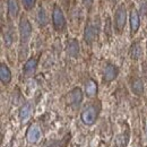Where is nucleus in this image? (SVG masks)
<instances>
[{
	"mask_svg": "<svg viewBox=\"0 0 147 147\" xmlns=\"http://www.w3.org/2000/svg\"><path fill=\"white\" fill-rule=\"evenodd\" d=\"M146 45H147V43H146Z\"/></svg>",
	"mask_w": 147,
	"mask_h": 147,
	"instance_id": "25",
	"label": "nucleus"
},
{
	"mask_svg": "<svg viewBox=\"0 0 147 147\" xmlns=\"http://www.w3.org/2000/svg\"><path fill=\"white\" fill-rule=\"evenodd\" d=\"M3 41H5V45L6 47H10L14 42V35H13V31L11 30H7L3 33Z\"/></svg>",
	"mask_w": 147,
	"mask_h": 147,
	"instance_id": "19",
	"label": "nucleus"
},
{
	"mask_svg": "<svg viewBox=\"0 0 147 147\" xmlns=\"http://www.w3.org/2000/svg\"><path fill=\"white\" fill-rule=\"evenodd\" d=\"M36 68H37V59L36 58H30L25 62V65L23 67V74L25 76H27V77L28 76H32L33 74L35 73Z\"/></svg>",
	"mask_w": 147,
	"mask_h": 147,
	"instance_id": "14",
	"label": "nucleus"
},
{
	"mask_svg": "<svg viewBox=\"0 0 147 147\" xmlns=\"http://www.w3.org/2000/svg\"><path fill=\"white\" fill-rule=\"evenodd\" d=\"M26 137H27V140L31 144H35V143H37L41 139V129H40V127L37 126L36 123L31 125L28 127Z\"/></svg>",
	"mask_w": 147,
	"mask_h": 147,
	"instance_id": "9",
	"label": "nucleus"
},
{
	"mask_svg": "<svg viewBox=\"0 0 147 147\" xmlns=\"http://www.w3.org/2000/svg\"><path fill=\"white\" fill-rule=\"evenodd\" d=\"M66 51H67V55L71 57V58H77L78 57V55H79V43L76 38H73L68 42Z\"/></svg>",
	"mask_w": 147,
	"mask_h": 147,
	"instance_id": "15",
	"label": "nucleus"
},
{
	"mask_svg": "<svg viewBox=\"0 0 147 147\" xmlns=\"http://www.w3.org/2000/svg\"><path fill=\"white\" fill-rule=\"evenodd\" d=\"M11 78H13V75H11L9 67L6 63L2 62L0 65V79H1V83L3 85H8L11 82Z\"/></svg>",
	"mask_w": 147,
	"mask_h": 147,
	"instance_id": "13",
	"label": "nucleus"
},
{
	"mask_svg": "<svg viewBox=\"0 0 147 147\" xmlns=\"http://www.w3.org/2000/svg\"><path fill=\"white\" fill-rule=\"evenodd\" d=\"M140 14L147 16V1L146 0H142V1H140Z\"/></svg>",
	"mask_w": 147,
	"mask_h": 147,
	"instance_id": "21",
	"label": "nucleus"
},
{
	"mask_svg": "<svg viewBox=\"0 0 147 147\" xmlns=\"http://www.w3.org/2000/svg\"><path fill=\"white\" fill-rule=\"evenodd\" d=\"M118 75H119V68L115 65L108 62L103 69V80L105 83H111L118 77Z\"/></svg>",
	"mask_w": 147,
	"mask_h": 147,
	"instance_id": "6",
	"label": "nucleus"
},
{
	"mask_svg": "<svg viewBox=\"0 0 147 147\" xmlns=\"http://www.w3.org/2000/svg\"><path fill=\"white\" fill-rule=\"evenodd\" d=\"M146 140H147V125H146Z\"/></svg>",
	"mask_w": 147,
	"mask_h": 147,
	"instance_id": "24",
	"label": "nucleus"
},
{
	"mask_svg": "<svg viewBox=\"0 0 147 147\" xmlns=\"http://www.w3.org/2000/svg\"><path fill=\"white\" fill-rule=\"evenodd\" d=\"M130 90L135 95L142 96L143 93H144V82H143V79L139 78V77L134 78L131 80V84H130Z\"/></svg>",
	"mask_w": 147,
	"mask_h": 147,
	"instance_id": "12",
	"label": "nucleus"
},
{
	"mask_svg": "<svg viewBox=\"0 0 147 147\" xmlns=\"http://www.w3.org/2000/svg\"><path fill=\"white\" fill-rule=\"evenodd\" d=\"M22 2H23V6L26 10H31L34 8L36 0H22Z\"/></svg>",
	"mask_w": 147,
	"mask_h": 147,
	"instance_id": "20",
	"label": "nucleus"
},
{
	"mask_svg": "<svg viewBox=\"0 0 147 147\" xmlns=\"http://www.w3.org/2000/svg\"><path fill=\"white\" fill-rule=\"evenodd\" d=\"M129 55L131 58V60H139L142 57H143V48H142V44L136 41L134 42L131 45H130V49H129Z\"/></svg>",
	"mask_w": 147,
	"mask_h": 147,
	"instance_id": "11",
	"label": "nucleus"
},
{
	"mask_svg": "<svg viewBox=\"0 0 147 147\" xmlns=\"http://www.w3.org/2000/svg\"><path fill=\"white\" fill-rule=\"evenodd\" d=\"M98 111H100V108L96 107V104H91L87 108H85L80 114V119L83 123L86 126H93L97 120Z\"/></svg>",
	"mask_w": 147,
	"mask_h": 147,
	"instance_id": "3",
	"label": "nucleus"
},
{
	"mask_svg": "<svg viewBox=\"0 0 147 147\" xmlns=\"http://www.w3.org/2000/svg\"><path fill=\"white\" fill-rule=\"evenodd\" d=\"M68 100H69V104L71 107L78 108L83 102V91L79 87L73 88L68 95Z\"/></svg>",
	"mask_w": 147,
	"mask_h": 147,
	"instance_id": "8",
	"label": "nucleus"
},
{
	"mask_svg": "<svg viewBox=\"0 0 147 147\" xmlns=\"http://www.w3.org/2000/svg\"><path fill=\"white\" fill-rule=\"evenodd\" d=\"M19 30V40H20V44L22 45H26L28 43V41L32 37V33H33V28L32 25L30 23L28 18L26 16H22L20 20H19L18 25Z\"/></svg>",
	"mask_w": 147,
	"mask_h": 147,
	"instance_id": "2",
	"label": "nucleus"
},
{
	"mask_svg": "<svg viewBox=\"0 0 147 147\" xmlns=\"http://www.w3.org/2000/svg\"><path fill=\"white\" fill-rule=\"evenodd\" d=\"M129 24H130V33L131 35H135L140 27V17L136 8H131L129 13Z\"/></svg>",
	"mask_w": 147,
	"mask_h": 147,
	"instance_id": "7",
	"label": "nucleus"
},
{
	"mask_svg": "<svg viewBox=\"0 0 147 147\" xmlns=\"http://www.w3.org/2000/svg\"><path fill=\"white\" fill-rule=\"evenodd\" d=\"M7 7H8V14L13 18H16L19 13L18 1L17 0H7Z\"/></svg>",
	"mask_w": 147,
	"mask_h": 147,
	"instance_id": "18",
	"label": "nucleus"
},
{
	"mask_svg": "<svg viewBox=\"0 0 147 147\" xmlns=\"http://www.w3.org/2000/svg\"><path fill=\"white\" fill-rule=\"evenodd\" d=\"M111 20H110V18L108 17L107 18V22H105V26H104V32L108 34V35H110L111 34Z\"/></svg>",
	"mask_w": 147,
	"mask_h": 147,
	"instance_id": "22",
	"label": "nucleus"
},
{
	"mask_svg": "<svg viewBox=\"0 0 147 147\" xmlns=\"http://www.w3.org/2000/svg\"><path fill=\"white\" fill-rule=\"evenodd\" d=\"M52 24L57 32H62L67 25L65 14L60 8V6L57 3L53 6V9H52Z\"/></svg>",
	"mask_w": 147,
	"mask_h": 147,
	"instance_id": "4",
	"label": "nucleus"
},
{
	"mask_svg": "<svg viewBox=\"0 0 147 147\" xmlns=\"http://www.w3.org/2000/svg\"><path fill=\"white\" fill-rule=\"evenodd\" d=\"M93 2H94V0H83V3H84V6H85V7H86L88 10L92 8Z\"/></svg>",
	"mask_w": 147,
	"mask_h": 147,
	"instance_id": "23",
	"label": "nucleus"
},
{
	"mask_svg": "<svg viewBox=\"0 0 147 147\" xmlns=\"http://www.w3.org/2000/svg\"><path fill=\"white\" fill-rule=\"evenodd\" d=\"M97 90H98L97 88V83L94 79L90 78L85 84V93H86V95L88 97H94L97 94Z\"/></svg>",
	"mask_w": 147,
	"mask_h": 147,
	"instance_id": "16",
	"label": "nucleus"
},
{
	"mask_svg": "<svg viewBox=\"0 0 147 147\" xmlns=\"http://www.w3.org/2000/svg\"><path fill=\"white\" fill-rule=\"evenodd\" d=\"M36 19H37L38 25H40L41 27H45V26L48 25V23H49V18H48L47 10H45L42 6H40V8H38V10H37Z\"/></svg>",
	"mask_w": 147,
	"mask_h": 147,
	"instance_id": "17",
	"label": "nucleus"
},
{
	"mask_svg": "<svg viewBox=\"0 0 147 147\" xmlns=\"http://www.w3.org/2000/svg\"><path fill=\"white\" fill-rule=\"evenodd\" d=\"M127 22V9L123 3L119 5L114 11V19H113V28L117 34H121L125 30Z\"/></svg>",
	"mask_w": 147,
	"mask_h": 147,
	"instance_id": "1",
	"label": "nucleus"
},
{
	"mask_svg": "<svg viewBox=\"0 0 147 147\" xmlns=\"http://www.w3.org/2000/svg\"><path fill=\"white\" fill-rule=\"evenodd\" d=\"M32 113H33V105L31 102H27L25 103L20 109H19V120L24 123L26 122L31 117H32Z\"/></svg>",
	"mask_w": 147,
	"mask_h": 147,
	"instance_id": "10",
	"label": "nucleus"
},
{
	"mask_svg": "<svg viewBox=\"0 0 147 147\" xmlns=\"http://www.w3.org/2000/svg\"><path fill=\"white\" fill-rule=\"evenodd\" d=\"M98 34V26L95 25V23H87L85 26V31H84V41L86 44H92L93 42L96 40Z\"/></svg>",
	"mask_w": 147,
	"mask_h": 147,
	"instance_id": "5",
	"label": "nucleus"
}]
</instances>
